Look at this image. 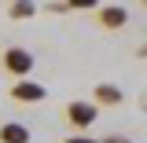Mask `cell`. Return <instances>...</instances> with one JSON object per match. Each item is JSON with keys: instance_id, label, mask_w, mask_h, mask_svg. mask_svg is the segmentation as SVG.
<instances>
[{"instance_id": "7", "label": "cell", "mask_w": 147, "mask_h": 143, "mask_svg": "<svg viewBox=\"0 0 147 143\" xmlns=\"http://www.w3.org/2000/svg\"><path fill=\"white\" fill-rule=\"evenodd\" d=\"M11 15H33V4H11Z\"/></svg>"}, {"instance_id": "3", "label": "cell", "mask_w": 147, "mask_h": 143, "mask_svg": "<svg viewBox=\"0 0 147 143\" xmlns=\"http://www.w3.org/2000/svg\"><path fill=\"white\" fill-rule=\"evenodd\" d=\"M0 140L4 143H30V132H26V125H4Z\"/></svg>"}, {"instance_id": "1", "label": "cell", "mask_w": 147, "mask_h": 143, "mask_svg": "<svg viewBox=\"0 0 147 143\" xmlns=\"http://www.w3.org/2000/svg\"><path fill=\"white\" fill-rule=\"evenodd\" d=\"M4 66L7 70H15V73H30V66H33V59L22 52V48H11V52L4 55Z\"/></svg>"}, {"instance_id": "8", "label": "cell", "mask_w": 147, "mask_h": 143, "mask_svg": "<svg viewBox=\"0 0 147 143\" xmlns=\"http://www.w3.org/2000/svg\"><path fill=\"white\" fill-rule=\"evenodd\" d=\"M66 143H92V140H85V136H74V140H66Z\"/></svg>"}, {"instance_id": "4", "label": "cell", "mask_w": 147, "mask_h": 143, "mask_svg": "<svg viewBox=\"0 0 147 143\" xmlns=\"http://www.w3.org/2000/svg\"><path fill=\"white\" fill-rule=\"evenodd\" d=\"M125 7H103V11H99V22H103V26H121V22H125Z\"/></svg>"}, {"instance_id": "6", "label": "cell", "mask_w": 147, "mask_h": 143, "mask_svg": "<svg viewBox=\"0 0 147 143\" xmlns=\"http://www.w3.org/2000/svg\"><path fill=\"white\" fill-rule=\"evenodd\" d=\"M96 99H99V103H118V99H121V92L110 88V85H107V88L99 85V88H96Z\"/></svg>"}, {"instance_id": "2", "label": "cell", "mask_w": 147, "mask_h": 143, "mask_svg": "<svg viewBox=\"0 0 147 143\" xmlns=\"http://www.w3.org/2000/svg\"><path fill=\"white\" fill-rule=\"evenodd\" d=\"M66 117H70L74 125H92V117H96V107H92V103H74V107L66 110Z\"/></svg>"}, {"instance_id": "5", "label": "cell", "mask_w": 147, "mask_h": 143, "mask_svg": "<svg viewBox=\"0 0 147 143\" xmlns=\"http://www.w3.org/2000/svg\"><path fill=\"white\" fill-rule=\"evenodd\" d=\"M15 99H44V88H37V85H15Z\"/></svg>"}, {"instance_id": "9", "label": "cell", "mask_w": 147, "mask_h": 143, "mask_svg": "<svg viewBox=\"0 0 147 143\" xmlns=\"http://www.w3.org/2000/svg\"><path fill=\"white\" fill-rule=\"evenodd\" d=\"M110 143H125V140H110Z\"/></svg>"}]
</instances>
